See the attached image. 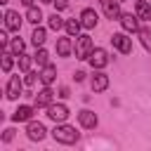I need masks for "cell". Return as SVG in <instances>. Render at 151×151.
Listing matches in <instances>:
<instances>
[{
  "label": "cell",
  "instance_id": "1",
  "mask_svg": "<svg viewBox=\"0 0 151 151\" xmlns=\"http://www.w3.org/2000/svg\"><path fill=\"white\" fill-rule=\"evenodd\" d=\"M50 134H52V139H54L57 144H64V146H73V144L80 139V132H78L73 125H66V123H57Z\"/></svg>",
  "mask_w": 151,
  "mask_h": 151
},
{
  "label": "cell",
  "instance_id": "2",
  "mask_svg": "<svg viewBox=\"0 0 151 151\" xmlns=\"http://www.w3.org/2000/svg\"><path fill=\"white\" fill-rule=\"evenodd\" d=\"M92 50H94V42H92V38H90L87 33H80V35H76V42H73L76 59H80V61H87V59H90V54H92Z\"/></svg>",
  "mask_w": 151,
  "mask_h": 151
},
{
  "label": "cell",
  "instance_id": "3",
  "mask_svg": "<svg viewBox=\"0 0 151 151\" xmlns=\"http://www.w3.org/2000/svg\"><path fill=\"white\" fill-rule=\"evenodd\" d=\"M111 45L113 50H118L120 54H130L132 52V38L127 35V31H118L111 35Z\"/></svg>",
  "mask_w": 151,
  "mask_h": 151
},
{
  "label": "cell",
  "instance_id": "4",
  "mask_svg": "<svg viewBox=\"0 0 151 151\" xmlns=\"http://www.w3.org/2000/svg\"><path fill=\"white\" fill-rule=\"evenodd\" d=\"M109 85H111L109 73H106L104 68H94V73H92V78H90V87H92V92H106Z\"/></svg>",
  "mask_w": 151,
  "mask_h": 151
},
{
  "label": "cell",
  "instance_id": "5",
  "mask_svg": "<svg viewBox=\"0 0 151 151\" xmlns=\"http://www.w3.org/2000/svg\"><path fill=\"white\" fill-rule=\"evenodd\" d=\"M24 80H21V76H9V80H7V87H5V97L9 99V101H14V99H19L21 94H24Z\"/></svg>",
  "mask_w": 151,
  "mask_h": 151
},
{
  "label": "cell",
  "instance_id": "6",
  "mask_svg": "<svg viewBox=\"0 0 151 151\" xmlns=\"http://www.w3.org/2000/svg\"><path fill=\"white\" fill-rule=\"evenodd\" d=\"M71 116V111H68V106L64 104V101H52L50 106H47V118L50 120H54V123H66V118Z\"/></svg>",
  "mask_w": 151,
  "mask_h": 151
},
{
  "label": "cell",
  "instance_id": "7",
  "mask_svg": "<svg viewBox=\"0 0 151 151\" xmlns=\"http://www.w3.org/2000/svg\"><path fill=\"white\" fill-rule=\"evenodd\" d=\"M35 111H38V106H35V104H19L9 120H12V123H28V120H33Z\"/></svg>",
  "mask_w": 151,
  "mask_h": 151
},
{
  "label": "cell",
  "instance_id": "8",
  "mask_svg": "<svg viewBox=\"0 0 151 151\" xmlns=\"http://www.w3.org/2000/svg\"><path fill=\"white\" fill-rule=\"evenodd\" d=\"M118 21H120L123 31H127V33H139V28H142V19L132 12H123Z\"/></svg>",
  "mask_w": 151,
  "mask_h": 151
},
{
  "label": "cell",
  "instance_id": "9",
  "mask_svg": "<svg viewBox=\"0 0 151 151\" xmlns=\"http://www.w3.org/2000/svg\"><path fill=\"white\" fill-rule=\"evenodd\" d=\"M26 137H28L31 142H42V139L47 137V127H45L40 120H28V125H26Z\"/></svg>",
  "mask_w": 151,
  "mask_h": 151
},
{
  "label": "cell",
  "instance_id": "10",
  "mask_svg": "<svg viewBox=\"0 0 151 151\" xmlns=\"http://www.w3.org/2000/svg\"><path fill=\"white\" fill-rule=\"evenodd\" d=\"M2 19H5V28H7V31H12V33H19V31H21V21H24V17H21L17 9H5Z\"/></svg>",
  "mask_w": 151,
  "mask_h": 151
},
{
  "label": "cell",
  "instance_id": "11",
  "mask_svg": "<svg viewBox=\"0 0 151 151\" xmlns=\"http://www.w3.org/2000/svg\"><path fill=\"white\" fill-rule=\"evenodd\" d=\"M87 61H90V66H92V71H94V68H106L111 59H109V52H106L104 47H94Z\"/></svg>",
  "mask_w": 151,
  "mask_h": 151
},
{
  "label": "cell",
  "instance_id": "12",
  "mask_svg": "<svg viewBox=\"0 0 151 151\" xmlns=\"http://www.w3.org/2000/svg\"><path fill=\"white\" fill-rule=\"evenodd\" d=\"M54 101V92H52V85H42V90H38L35 94H33V104L38 106V109H47L50 104Z\"/></svg>",
  "mask_w": 151,
  "mask_h": 151
},
{
  "label": "cell",
  "instance_id": "13",
  "mask_svg": "<svg viewBox=\"0 0 151 151\" xmlns=\"http://www.w3.org/2000/svg\"><path fill=\"white\" fill-rule=\"evenodd\" d=\"M78 123H80L83 130H94L99 125V116L94 111H90V109H80L78 111Z\"/></svg>",
  "mask_w": 151,
  "mask_h": 151
},
{
  "label": "cell",
  "instance_id": "14",
  "mask_svg": "<svg viewBox=\"0 0 151 151\" xmlns=\"http://www.w3.org/2000/svg\"><path fill=\"white\" fill-rule=\"evenodd\" d=\"M99 7H101V12L106 14V19H111V21H113V19L118 21L120 14H123V12H120V0H99Z\"/></svg>",
  "mask_w": 151,
  "mask_h": 151
},
{
  "label": "cell",
  "instance_id": "15",
  "mask_svg": "<svg viewBox=\"0 0 151 151\" xmlns=\"http://www.w3.org/2000/svg\"><path fill=\"white\" fill-rule=\"evenodd\" d=\"M80 24H83V28L85 31H92L97 24H99V17H97V12H94V7H85L83 12H80Z\"/></svg>",
  "mask_w": 151,
  "mask_h": 151
},
{
  "label": "cell",
  "instance_id": "16",
  "mask_svg": "<svg viewBox=\"0 0 151 151\" xmlns=\"http://www.w3.org/2000/svg\"><path fill=\"white\" fill-rule=\"evenodd\" d=\"M54 50H57V57H71V54H73V40H71V35L59 38Z\"/></svg>",
  "mask_w": 151,
  "mask_h": 151
},
{
  "label": "cell",
  "instance_id": "17",
  "mask_svg": "<svg viewBox=\"0 0 151 151\" xmlns=\"http://www.w3.org/2000/svg\"><path fill=\"white\" fill-rule=\"evenodd\" d=\"M54 80H57V66H54V64L42 66V68H40V83H42V85H52Z\"/></svg>",
  "mask_w": 151,
  "mask_h": 151
},
{
  "label": "cell",
  "instance_id": "18",
  "mask_svg": "<svg viewBox=\"0 0 151 151\" xmlns=\"http://www.w3.org/2000/svg\"><path fill=\"white\" fill-rule=\"evenodd\" d=\"M134 14H137L142 21H149V19H151V2H149V0H137V2H134Z\"/></svg>",
  "mask_w": 151,
  "mask_h": 151
},
{
  "label": "cell",
  "instance_id": "19",
  "mask_svg": "<svg viewBox=\"0 0 151 151\" xmlns=\"http://www.w3.org/2000/svg\"><path fill=\"white\" fill-rule=\"evenodd\" d=\"M45 40H47V28H42V26L38 24V26L33 28V33H31V45H33V47H42Z\"/></svg>",
  "mask_w": 151,
  "mask_h": 151
},
{
  "label": "cell",
  "instance_id": "20",
  "mask_svg": "<svg viewBox=\"0 0 151 151\" xmlns=\"http://www.w3.org/2000/svg\"><path fill=\"white\" fill-rule=\"evenodd\" d=\"M14 52L7 47V50H2V59H0V68H2V73H9L12 71V66H14Z\"/></svg>",
  "mask_w": 151,
  "mask_h": 151
},
{
  "label": "cell",
  "instance_id": "21",
  "mask_svg": "<svg viewBox=\"0 0 151 151\" xmlns=\"http://www.w3.org/2000/svg\"><path fill=\"white\" fill-rule=\"evenodd\" d=\"M64 31H66V35H71V38L80 35V31H83V24H80V19H66V26H64Z\"/></svg>",
  "mask_w": 151,
  "mask_h": 151
},
{
  "label": "cell",
  "instance_id": "22",
  "mask_svg": "<svg viewBox=\"0 0 151 151\" xmlns=\"http://www.w3.org/2000/svg\"><path fill=\"white\" fill-rule=\"evenodd\" d=\"M137 38H139L142 47H144L146 52H151V26H142L139 33H137Z\"/></svg>",
  "mask_w": 151,
  "mask_h": 151
},
{
  "label": "cell",
  "instance_id": "23",
  "mask_svg": "<svg viewBox=\"0 0 151 151\" xmlns=\"http://www.w3.org/2000/svg\"><path fill=\"white\" fill-rule=\"evenodd\" d=\"M42 19H45V17H42L40 7H35V5H33V7H26V21H31L33 26H38Z\"/></svg>",
  "mask_w": 151,
  "mask_h": 151
},
{
  "label": "cell",
  "instance_id": "24",
  "mask_svg": "<svg viewBox=\"0 0 151 151\" xmlns=\"http://www.w3.org/2000/svg\"><path fill=\"white\" fill-rule=\"evenodd\" d=\"M64 26H66V19H61L59 12H54V14L47 17V28H50V31H61Z\"/></svg>",
  "mask_w": 151,
  "mask_h": 151
},
{
  "label": "cell",
  "instance_id": "25",
  "mask_svg": "<svg viewBox=\"0 0 151 151\" xmlns=\"http://www.w3.org/2000/svg\"><path fill=\"white\" fill-rule=\"evenodd\" d=\"M33 61H35V64H38L40 68L50 64V52L45 50V45H42V47H35V54H33Z\"/></svg>",
  "mask_w": 151,
  "mask_h": 151
},
{
  "label": "cell",
  "instance_id": "26",
  "mask_svg": "<svg viewBox=\"0 0 151 151\" xmlns=\"http://www.w3.org/2000/svg\"><path fill=\"white\" fill-rule=\"evenodd\" d=\"M17 64H19V71H31V64H33V57H28L26 52H21L19 57H17Z\"/></svg>",
  "mask_w": 151,
  "mask_h": 151
},
{
  "label": "cell",
  "instance_id": "27",
  "mask_svg": "<svg viewBox=\"0 0 151 151\" xmlns=\"http://www.w3.org/2000/svg\"><path fill=\"white\" fill-rule=\"evenodd\" d=\"M9 50H12V52L19 57V54L26 50V42H24V38H19V35H17V38H12V40H9Z\"/></svg>",
  "mask_w": 151,
  "mask_h": 151
},
{
  "label": "cell",
  "instance_id": "28",
  "mask_svg": "<svg viewBox=\"0 0 151 151\" xmlns=\"http://www.w3.org/2000/svg\"><path fill=\"white\" fill-rule=\"evenodd\" d=\"M35 80H40V71L35 73V71H26V78H24V83L28 85V87H33L35 85Z\"/></svg>",
  "mask_w": 151,
  "mask_h": 151
},
{
  "label": "cell",
  "instance_id": "29",
  "mask_svg": "<svg viewBox=\"0 0 151 151\" xmlns=\"http://www.w3.org/2000/svg\"><path fill=\"white\" fill-rule=\"evenodd\" d=\"M14 132H17L14 127H5V130H2V142H5V144L12 142V139H14Z\"/></svg>",
  "mask_w": 151,
  "mask_h": 151
},
{
  "label": "cell",
  "instance_id": "30",
  "mask_svg": "<svg viewBox=\"0 0 151 151\" xmlns=\"http://www.w3.org/2000/svg\"><path fill=\"white\" fill-rule=\"evenodd\" d=\"M52 5H54V12H64L68 7V0H52Z\"/></svg>",
  "mask_w": 151,
  "mask_h": 151
},
{
  "label": "cell",
  "instance_id": "31",
  "mask_svg": "<svg viewBox=\"0 0 151 151\" xmlns=\"http://www.w3.org/2000/svg\"><path fill=\"white\" fill-rule=\"evenodd\" d=\"M73 78H76V83H83V80H85V71H76Z\"/></svg>",
  "mask_w": 151,
  "mask_h": 151
},
{
  "label": "cell",
  "instance_id": "32",
  "mask_svg": "<svg viewBox=\"0 0 151 151\" xmlns=\"http://www.w3.org/2000/svg\"><path fill=\"white\" fill-rule=\"evenodd\" d=\"M59 97L66 99V97H68V87H59Z\"/></svg>",
  "mask_w": 151,
  "mask_h": 151
},
{
  "label": "cell",
  "instance_id": "33",
  "mask_svg": "<svg viewBox=\"0 0 151 151\" xmlns=\"http://www.w3.org/2000/svg\"><path fill=\"white\" fill-rule=\"evenodd\" d=\"M21 5H24V7H33V5H35V0H21Z\"/></svg>",
  "mask_w": 151,
  "mask_h": 151
},
{
  "label": "cell",
  "instance_id": "34",
  "mask_svg": "<svg viewBox=\"0 0 151 151\" xmlns=\"http://www.w3.org/2000/svg\"><path fill=\"white\" fill-rule=\"evenodd\" d=\"M40 2H45V5H50V2H52V0H40Z\"/></svg>",
  "mask_w": 151,
  "mask_h": 151
},
{
  "label": "cell",
  "instance_id": "35",
  "mask_svg": "<svg viewBox=\"0 0 151 151\" xmlns=\"http://www.w3.org/2000/svg\"><path fill=\"white\" fill-rule=\"evenodd\" d=\"M0 2H2V5H7V2H9V0H0Z\"/></svg>",
  "mask_w": 151,
  "mask_h": 151
},
{
  "label": "cell",
  "instance_id": "36",
  "mask_svg": "<svg viewBox=\"0 0 151 151\" xmlns=\"http://www.w3.org/2000/svg\"><path fill=\"white\" fill-rule=\"evenodd\" d=\"M120 2H125V0H120Z\"/></svg>",
  "mask_w": 151,
  "mask_h": 151
},
{
  "label": "cell",
  "instance_id": "37",
  "mask_svg": "<svg viewBox=\"0 0 151 151\" xmlns=\"http://www.w3.org/2000/svg\"><path fill=\"white\" fill-rule=\"evenodd\" d=\"M134 2H137V0H134Z\"/></svg>",
  "mask_w": 151,
  "mask_h": 151
},
{
  "label": "cell",
  "instance_id": "38",
  "mask_svg": "<svg viewBox=\"0 0 151 151\" xmlns=\"http://www.w3.org/2000/svg\"><path fill=\"white\" fill-rule=\"evenodd\" d=\"M149 2H151V0H149Z\"/></svg>",
  "mask_w": 151,
  "mask_h": 151
}]
</instances>
